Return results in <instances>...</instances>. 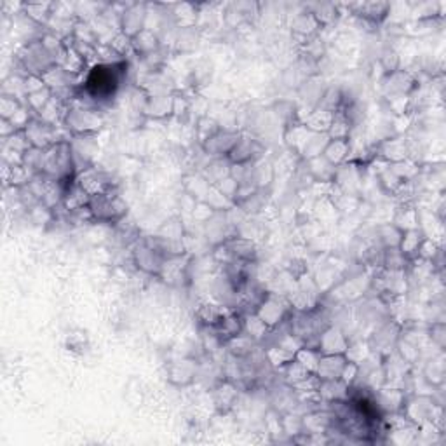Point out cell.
Returning a JSON list of instances; mask_svg holds the SVG:
<instances>
[{
  "mask_svg": "<svg viewBox=\"0 0 446 446\" xmlns=\"http://www.w3.org/2000/svg\"><path fill=\"white\" fill-rule=\"evenodd\" d=\"M124 68H127L124 59L119 63H95L87 72L79 95H86L93 103L110 102L122 84Z\"/></svg>",
  "mask_w": 446,
  "mask_h": 446,
  "instance_id": "1",
  "label": "cell"
},
{
  "mask_svg": "<svg viewBox=\"0 0 446 446\" xmlns=\"http://www.w3.org/2000/svg\"><path fill=\"white\" fill-rule=\"evenodd\" d=\"M40 173L51 178L53 182L63 183V185H70V183L75 182L79 171H77L73 150L68 140L55 143L48 150H44V164Z\"/></svg>",
  "mask_w": 446,
  "mask_h": 446,
  "instance_id": "2",
  "label": "cell"
},
{
  "mask_svg": "<svg viewBox=\"0 0 446 446\" xmlns=\"http://www.w3.org/2000/svg\"><path fill=\"white\" fill-rule=\"evenodd\" d=\"M18 63L26 70V75H39L49 72L53 66L58 65L56 56L46 48L44 40H30L18 53Z\"/></svg>",
  "mask_w": 446,
  "mask_h": 446,
  "instance_id": "3",
  "label": "cell"
},
{
  "mask_svg": "<svg viewBox=\"0 0 446 446\" xmlns=\"http://www.w3.org/2000/svg\"><path fill=\"white\" fill-rule=\"evenodd\" d=\"M103 124H105V119L98 110L84 105H70L68 112L63 119V126L72 133V136L96 135Z\"/></svg>",
  "mask_w": 446,
  "mask_h": 446,
  "instance_id": "4",
  "label": "cell"
},
{
  "mask_svg": "<svg viewBox=\"0 0 446 446\" xmlns=\"http://www.w3.org/2000/svg\"><path fill=\"white\" fill-rule=\"evenodd\" d=\"M89 213L96 223H120L127 214V203L117 192L103 194L91 197L89 201Z\"/></svg>",
  "mask_w": 446,
  "mask_h": 446,
  "instance_id": "5",
  "label": "cell"
},
{
  "mask_svg": "<svg viewBox=\"0 0 446 446\" xmlns=\"http://www.w3.org/2000/svg\"><path fill=\"white\" fill-rule=\"evenodd\" d=\"M291 304L288 300V297H283L279 293H269L265 295V298L261 300V304L258 305V308L254 310L258 317L263 321L267 326L272 330L277 324H281L283 321H286L291 314Z\"/></svg>",
  "mask_w": 446,
  "mask_h": 446,
  "instance_id": "6",
  "label": "cell"
},
{
  "mask_svg": "<svg viewBox=\"0 0 446 446\" xmlns=\"http://www.w3.org/2000/svg\"><path fill=\"white\" fill-rule=\"evenodd\" d=\"M75 182L82 187L84 192H86L89 197L115 192V187H117V183L113 182L112 174L106 173L105 169H100L98 166L84 167L82 171L77 173Z\"/></svg>",
  "mask_w": 446,
  "mask_h": 446,
  "instance_id": "7",
  "label": "cell"
},
{
  "mask_svg": "<svg viewBox=\"0 0 446 446\" xmlns=\"http://www.w3.org/2000/svg\"><path fill=\"white\" fill-rule=\"evenodd\" d=\"M25 133L28 136L30 145L40 150H48L58 142H66L58 133V127L55 124H49L42 120L40 117H33L28 126L25 127Z\"/></svg>",
  "mask_w": 446,
  "mask_h": 446,
  "instance_id": "8",
  "label": "cell"
},
{
  "mask_svg": "<svg viewBox=\"0 0 446 446\" xmlns=\"http://www.w3.org/2000/svg\"><path fill=\"white\" fill-rule=\"evenodd\" d=\"M241 133L232 129H218L210 140L203 143V150L213 159H227L232 149L236 147V143L239 142Z\"/></svg>",
  "mask_w": 446,
  "mask_h": 446,
  "instance_id": "9",
  "label": "cell"
},
{
  "mask_svg": "<svg viewBox=\"0 0 446 446\" xmlns=\"http://www.w3.org/2000/svg\"><path fill=\"white\" fill-rule=\"evenodd\" d=\"M263 145H261L257 138L248 135H241L239 142L236 143L232 152L227 156V160H229L232 166L234 164H253L263 157Z\"/></svg>",
  "mask_w": 446,
  "mask_h": 446,
  "instance_id": "10",
  "label": "cell"
},
{
  "mask_svg": "<svg viewBox=\"0 0 446 446\" xmlns=\"http://www.w3.org/2000/svg\"><path fill=\"white\" fill-rule=\"evenodd\" d=\"M351 345V340L347 335L337 326H328L326 330L321 331L319 338L316 342V349L323 355L328 354H345Z\"/></svg>",
  "mask_w": 446,
  "mask_h": 446,
  "instance_id": "11",
  "label": "cell"
},
{
  "mask_svg": "<svg viewBox=\"0 0 446 446\" xmlns=\"http://www.w3.org/2000/svg\"><path fill=\"white\" fill-rule=\"evenodd\" d=\"M417 87V79L407 70H396L387 73L384 80V93L387 98L394 96H408Z\"/></svg>",
  "mask_w": 446,
  "mask_h": 446,
  "instance_id": "12",
  "label": "cell"
},
{
  "mask_svg": "<svg viewBox=\"0 0 446 446\" xmlns=\"http://www.w3.org/2000/svg\"><path fill=\"white\" fill-rule=\"evenodd\" d=\"M207 330H210L211 335H213V337L216 338L221 345H223V344H227V342L232 340V338L239 337V335L243 333L244 331V317L241 316L239 312L230 310L229 314H227V316L216 324V326L207 328Z\"/></svg>",
  "mask_w": 446,
  "mask_h": 446,
  "instance_id": "13",
  "label": "cell"
},
{
  "mask_svg": "<svg viewBox=\"0 0 446 446\" xmlns=\"http://www.w3.org/2000/svg\"><path fill=\"white\" fill-rule=\"evenodd\" d=\"M349 9H352L357 18L364 19L370 25H380L391 15V4L387 2H360V4H351Z\"/></svg>",
  "mask_w": 446,
  "mask_h": 446,
  "instance_id": "14",
  "label": "cell"
},
{
  "mask_svg": "<svg viewBox=\"0 0 446 446\" xmlns=\"http://www.w3.org/2000/svg\"><path fill=\"white\" fill-rule=\"evenodd\" d=\"M145 19H147L145 6H138V4L129 6V8H126V11L120 15V32L126 33L127 37L133 39L136 33L145 30Z\"/></svg>",
  "mask_w": 446,
  "mask_h": 446,
  "instance_id": "15",
  "label": "cell"
},
{
  "mask_svg": "<svg viewBox=\"0 0 446 446\" xmlns=\"http://www.w3.org/2000/svg\"><path fill=\"white\" fill-rule=\"evenodd\" d=\"M347 361L349 360L345 354H328V355L321 354L316 375L321 378V382L340 380L342 371H344Z\"/></svg>",
  "mask_w": 446,
  "mask_h": 446,
  "instance_id": "16",
  "label": "cell"
},
{
  "mask_svg": "<svg viewBox=\"0 0 446 446\" xmlns=\"http://www.w3.org/2000/svg\"><path fill=\"white\" fill-rule=\"evenodd\" d=\"M237 387L232 382H221L213 389V405L220 414H229L237 403Z\"/></svg>",
  "mask_w": 446,
  "mask_h": 446,
  "instance_id": "17",
  "label": "cell"
},
{
  "mask_svg": "<svg viewBox=\"0 0 446 446\" xmlns=\"http://www.w3.org/2000/svg\"><path fill=\"white\" fill-rule=\"evenodd\" d=\"M377 152L382 159H385L391 164H396L408 159L410 149H408V143L403 138H387L380 143Z\"/></svg>",
  "mask_w": 446,
  "mask_h": 446,
  "instance_id": "18",
  "label": "cell"
},
{
  "mask_svg": "<svg viewBox=\"0 0 446 446\" xmlns=\"http://www.w3.org/2000/svg\"><path fill=\"white\" fill-rule=\"evenodd\" d=\"M234 308L227 307L223 304H214V301H206V304H201L199 308H197V317H199L201 323L206 328H213L220 323L223 317L229 314Z\"/></svg>",
  "mask_w": 446,
  "mask_h": 446,
  "instance_id": "19",
  "label": "cell"
},
{
  "mask_svg": "<svg viewBox=\"0 0 446 446\" xmlns=\"http://www.w3.org/2000/svg\"><path fill=\"white\" fill-rule=\"evenodd\" d=\"M173 106L174 98L167 93L166 95H150L143 113L147 117H152V119H164V117H169L173 113Z\"/></svg>",
  "mask_w": 446,
  "mask_h": 446,
  "instance_id": "20",
  "label": "cell"
},
{
  "mask_svg": "<svg viewBox=\"0 0 446 446\" xmlns=\"http://www.w3.org/2000/svg\"><path fill=\"white\" fill-rule=\"evenodd\" d=\"M166 283L173 284H182L183 279H187V261H185V254H180V257H173L164 263L162 272L160 276Z\"/></svg>",
  "mask_w": 446,
  "mask_h": 446,
  "instance_id": "21",
  "label": "cell"
},
{
  "mask_svg": "<svg viewBox=\"0 0 446 446\" xmlns=\"http://www.w3.org/2000/svg\"><path fill=\"white\" fill-rule=\"evenodd\" d=\"M131 44H133V51L136 53L142 58H149V56H154V53H157L159 49V39L154 32L150 30H142L140 33H136L133 39H131Z\"/></svg>",
  "mask_w": 446,
  "mask_h": 446,
  "instance_id": "22",
  "label": "cell"
},
{
  "mask_svg": "<svg viewBox=\"0 0 446 446\" xmlns=\"http://www.w3.org/2000/svg\"><path fill=\"white\" fill-rule=\"evenodd\" d=\"M351 140V138H349ZM349 140H330V143L324 149L323 157L335 167L344 166L351 156V142Z\"/></svg>",
  "mask_w": 446,
  "mask_h": 446,
  "instance_id": "23",
  "label": "cell"
},
{
  "mask_svg": "<svg viewBox=\"0 0 446 446\" xmlns=\"http://www.w3.org/2000/svg\"><path fill=\"white\" fill-rule=\"evenodd\" d=\"M425 239V234L422 232L420 229H411L405 230L403 237H401V243H399V250L405 254L408 261L417 260L418 258V250H420L422 243Z\"/></svg>",
  "mask_w": 446,
  "mask_h": 446,
  "instance_id": "24",
  "label": "cell"
},
{
  "mask_svg": "<svg viewBox=\"0 0 446 446\" xmlns=\"http://www.w3.org/2000/svg\"><path fill=\"white\" fill-rule=\"evenodd\" d=\"M331 120H333V113L331 112H326V110L321 109H312L310 112L305 115L301 124H304L308 131H312V133H323V135H328Z\"/></svg>",
  "mask_w": 446,
  "mask_h": 446,
  "instance_id": "25",
  "label": "cell"
},
{
  "mask_svg": "<svg viewBox=\"0 0 446 446\" xmlns=\"http://www.w3.org/2000/svg\"><path fill=\"white\" fill-rule=\"evenodd\" d=\"M196 377V366L192 361H176L169 366V380L176 385H187Z\"/></svg>",
  "mask_w": 446,
  "mask_h": 446,
  "instance_id": "26",
  "label": "cell"
},
{
  "mask_svg": "<svg viewBox=\"0 0 446 446\" xmlns=\"http://www.w3.org/2000/svg\"><path fill=\"white\" fill-rule=\"evenodd\" d=\"M319 396L326 403H331V401H345V399H349V385H345L342 380L321 382Z\"/></svg>",
  "mask_w": 446,
  "mask_h": 446,
  "instance_id": "27",
  "label": "cell"
},
{
  "mask_svg": "<svg viewBox=\"0 0 446 446\" xmlns=\"http://www.w3.org/2000/svg\"><path fill=\"white\" fill-rule=\"evenodd\" d=\"M352 131V119L347 115L345 110H340V112L333 113V120H331L330 131H328V136L330 140H349Z\"/></svg>",
  "mask_w": 446,
  "mask_h": 446,
  "instance_id": "28",
  "label": "cell"
},
{
  "mask_svg": "<svg viewBox=\"0 0 446 446\" xmlns=\"http://www.w3.org/2000/svg\"><path fill=\"white\" fill-rule=\"evenodd\" d=\"M328 143H330V136L328 135H323V133H312L310 138H308L307 143H305L304 150H301V156H304L307 160L321 157Z\"/></svg>",
  "mask_w": 446,
  "mask_h": 446,
  "instance_id": "29",
  "label": "cell"
},
{
  "mask_svg": "<svg viewBox=\"0 0 446 446\" xmlns=\"http://www.w3.org/2000/svg\"><path fill=\"white\" fill-rule=\"evenodd\" d=\"M270 328L267 326V324H265L263 321L254 314V312H251V314H248V316L244 317V333H246L253 342H261L265 337H267Z\"/></svg>",
  "mask_w": 446,
  "mask_h": 446,
  "instance_id": "30",
  "label": "cell"
},
{
  "mask_svg": "<svg viewBox=\"0 0 446 446\" xmlns=\"http://www.w3.org/2000/svg\"><path fill=\"white\" fill-rule=\"evenodd\" d=\"M26 16L37 23H48L55 16V4L49 2H32V4L23 6Z\"/></svg>",
  "mask_w": 446,
  "mask_h": 446,
  "instance_id": "31",
  "label": "cell"
},
{
  "mask_svg": "<svg viewBox=\"0 0 446 446\" xmlns=\"http://www.w3.org/2000/svg\"><path fill=\"white\" fill-rule=\"evenodd\" d=\"M410 261L405 258L399 248H387L382 253V269L385 270H405Z\"/></svg>",
  "mask_w": 446,
  "mask_h": 446,
  "instance_id": "32",
  "label": "cell"
},
{
  "mask_svg": "<svg viewBox=\"0 0 446 446\" xmlns=\"http://www.w3.org/2000/svg\"><path fill=\"white\" fill-rule=\"evenodd\" d=\"M319 23H317V19L312 16V12H300V15L295 18L293 21V30L298 33V35L305 37V39H310L314 33H316V30L319 28Z\"/></svg>",
  "mask_w": 446,
  "mask_h": 446,
  "instance_id": "33",
  "label": "cell"
},
{
  "mask_svg": "<svg viewBox=\"0 0 446 446\" xmlns=\"http://www.w3.org/2000/svg\"><path fill=\"white\" fill-rule=\"evenodd\" d=\"M295 360L300 364H304L310 373H316L317 364H319L321 360V352L314 347H308V345H301V347L295 352Z\"/></svg>",
  "mask_w": 446,
  "mask_h": 446,
  "instance_id": "34",
  "label": "cell"
},
{
  "mask_svg": "<svg viewBox=\"0 0 446 446\" xmlns=\"http://www.w3.org/2000/svg\"><path fill=\"white\" fill-rule=\"evenodd\" d=\"M401 237H403V230H399L396 225H382L378 227L377 246L384 248V250H387V248H399Z\"/></svg>",
  "mask_w": 446,
  "mask_h": 446,
  "instance_id": "35",
  "label": "cell"
},
{
  "mask_svg": "<svg viewBox=\"0 0 446 446\" xmlns=\"http://www.w3.org/2000/svg\"><path fill=\"white\" fill-rule=\"evenodd\" d=\"M281 370H283L284 380H286V384L290 385V387H295V385L300 384L301 380H305L308 375H312L310 371H308L304 364L298 363L297 360H293L291 363H288L286 366L281 368Z\"/></svg>",
  "mask_w": 446,
  "mask_h": 446,
  "instance_id": "36",
  "label": "cell"
},
{
  "mask_svg": "<svg viewBox=\"0 0 446 446\" xmlns=\"http://www.w3.org/2000/svg\"><path fill=\"white\" fill-rule=\"evenodd\" d=\"M394 225L398 227L399 230H411V229H418V214L417 210L410 206H403L401 210L398 211L394 220Z\"/></svg>",
  "mask_w": 446,
  "mask_h": 446,
  "instance_id": "37",
  "label": "cell"
},
{
  "mask_svg": "<svg viewBox=\"0 0 446 446\" xmlns=\"http://www.w3.org/2000/svg\"><path fill=\"white\" fill-rule=\"evenodd\" d=\"M265 357H267V361L274 368H279L281 370V368H284L288 363H291L295 360V354L288 351V349L281 347V345H276V347H270L269 351L265 352Z\"/></svg>",
  "mask_w": 446,
  "mask_h": 446,
  "instance_id": "38",
  "label": "cell"
},
{
  "mask_svg": "<svg viewBox=\"0 0 446 446\" xmlns=\"http://www.w3.org/2000/svg\"><path fill=\"white\" fill-rule=\"evenodd\" d=\"M51 98H53V91L49 89V87H46V89H42V91H37L33 93V95L26 96V106H28L35 115H39V113L46 109V105L51 102Z\"/></svg>",
  "mask_w": 446,
  "mask_h": 446,
  "instance_id": "39",
  "label": "cell"
},
{
  "mask_svg": "<svg viewBox=\"0 0 446 446\" xmlns=\"http://www.w3.org/2000/svg\"><path fill=\"white\" fill-rule=\"evenodd\" d=\"M312 16L317 19L321 26L323 25H330L331 21L337 19V6L333 4H317L312 8Z\"/></svg>",
  "mask_w": 446,
  "mask_h": 446,
  "instance_id": "40",
  "label": "cell"
},
{
  "mask_svg": "<svg viewBox=\"0 0 446 446\" xmlns=\"http://www.w3.org/2000/svg\"><path fill=\"white\" fill-rule=\"evenodd\" d=\"M218 129H220V126H218L216 120L211 119V117H203V119H199V122H197L196 126V135L201 145H203L206 140H210Z\"/></svg>",
  "mask_w": 446,
  "mask_h": 446,
  "instance_id": "41",
  "label": "cell"
},
{
  "mask_svg": "<svg viewBox=\"0 0 446 446\" xmlns=\"http://www.w3.org/2000/svg\"><path fill=\"white\" fill-rule=\"evenodd\" d=\"M21 109V102L15 96L4 95L0 98V115H2V119H12Z\"/></svg>",
  "mask_w": 446,
  "mask_h": 446,
  "instance_id": "42",
  "label": "cell"
}]
</instances>
